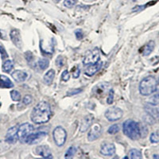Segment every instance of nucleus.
<instances>
[{
    "instance_id": "obj_14",
    "label": "nucleus",
    "mask_w": 159,
    "mask_h": 159,
    "mask_svg": "<svg viewBox=\"0 0 159 159\" xmlns=\"http://www.w3.org/2000/svg\"><path fill=\"white\" fill-rule=\"evenodd\" d=\"M93 120H94V116L91 114H89L84 117L81 121V126H80V131L81 132H85L92 125Z\"/></svg>"
},
{
    "instance_id": "obj_40",
    "label": "nucleus",
    "mask_w": 159,
    "mask_h": 159,
    "mask_svg": "<svg viewBox=\"0 0 159 159\" xmlns=\"http://www.w3.org/2000/svg\"><path fill=\"white\" fill-rule=\"evenodd\" d=\"M80 75H81V69H79L78 67H77L75 70L73 72V78L77 79L80 77Z\"/></svg>"
},
{
    "instance_id": "obj_39",
    "label": "nucleus",
    "mask_w": 159,
    "mask_h": 159,
    "mask_svg": "<svg viewBox=\"0 0 159 159\" xmlns=\"http://www.w3.org/2000/svg\"><path fill=\"white\" fill-rule=\"evenodd\" d=\"M0 52H1V56H2V60H5L6 57H8V54H7V52H6L5 49L3 48L2 46H0Z\"/></svg>"
},
{
    "instance_id": "obj_43",
    "label": "nucleus",
    "mask_w": 159,
    "mask_h": 159,
    "mask_svg": "<svg viewBox=\"0 0 159 159\" xmlns=\"http://www.w3.org/2000/svg\"><path fill=\"white\" fill-rule=\"evenodd\" d=\"M56 1H57V2H60V0H56Z\"/></svg>"
},
{
    "instance_id": "obj_6",
    "label": "nucleus",
    "mask_w": 159,
    "mask_h": 159,
    "mask_svg": "<svg viewBox=\"0 0 159 159\" xmlns=\"http://www.w3.org/2000/svg\"><path fill=\"white\" fill-rule=\"evenodd\" d=\"M123 110L117 107H109L107 111H105V117L110 122H115V121L119 120L123 117Z\"/></svg>"
},
{
    "instance_id": "obj_45",
    "label": "nucleus",
    "mask_w": 159,
    "mask_h": 159,
    "mask_svg": "<svg viewBox=\"0 0 159 159\" xmlns=\"http://www.w3.org/2000/svg\"><path fill=\"white\" fill-rule=\"evenodd\" d=\"M133 1H136V0H133Z\"/></svg>"
},
{
    "instance_id": "obj_36",
    "label": "nucleus",
    "mask_w": 159,
    "mask_h": 159,
    "mask_svg": "<svg viewBox=\"0 0 159 159\" xmlns=\"http://www.w3.org/2000/svg\"><path fill=\"white\" fill-rule=\"evenodd\" d=\"M82 91H83L82 89H72V90H70L68 92L67 95H68V96H73V95H77V94H79V93H81Z\"/></svg>"
},
{
    "instance_id": "obj_13",
    "label": "nucleus",
    "mask_w": 159,
    "mask_h": 159,
    "mask_svg": "<svg viewBox=\"0 0 159 159\" xmlns=\"http://www.w3.org/2000/svg\"><path fill=\"white\" fill-rule=\"evenodd\" d=\"M109 84L108 83H102L99 85L95 86L92 89V93L96 96H100L102 95H104L109 92Z\"/></svg>"
},
{
    "instance_id": "obj_1",
    "label": "nucleus",
    "mask_w": 159,
    "mask_h": 159,
    "mask_svg": "<svg viewBox=\"0 0 159 159\" xmlns=\"http://www.w3.org/2000/svg\"><path fill=\"white\" fill-rule=\"evenodd\" d=\"M52 116L50 105L45 101L39 102L33 108L30 119L35 124H43L47 123Z\"/></svg>"
},
{
    "instance_id": "obj_11",
    "label": "nucleus",
    "mask_w": 159,
    "mask_h": 159,
    "mask_svg": "<svg viewBox=\"0 0 159 159\" xmlns=\"http://www.w3.org/2000/svg\"><path fill=\"white\" fill-rule=\"evenodd\" d=\"M100 153L103 156H112L115 153V146L113 143H103L100 147Z\"/></svg>"
},
{
    "instance_id": "obj_29",
    "label": "nucleus",
    "mask_w": 159,
    "mask_h": 159,
    "mask_svg": "<svg viewBox=\"0 0 159 159\" xmlns=\"http://www.w3.org/2000/svg\"><path fill=\"white\" fill-rule=\"evenodd\" d=\"M119 131V126L118 124H113L109 127L107 132L110 135H115Z\"/></svg>"
},
{
    "instance_id": "obj_7",
    "label": "nucleus",
    "mask_w": 159,
    "mask_h": 159,
    "mask_svg": "<svg viewBox=\"0 0 159 159\" xmlns=\"http://www.w3.org/2000/svg\"><path fill=\"white\" fill-rule=\"evenodd\" d=\"M48 135V131H38L35 133L33 132L29 135L26 140V143L33 145V144H37L40 143Z\"/></svg>"
},
{
    "instance_id": "obj_22",
    "label": "nucleus",
    "mask_w": 159,
    "mask_h": 159,
    "mask_svg": "<svg viewBox=\"0 0 159 159\" xmlns=\"http://www.w3.org/2000/svg\"><path fill=\"white\" fill-rule=\"evenodd\" d=\"M14 68V62L12 60H6L2 65V71L5 73H10Z\"/></svg>"
},
{
    "instance_id": "obj_34",
    "label": "nucleus",
    "mask_w": 159,
    "mask_h": 159,
    "mask_svg": "<svg viewBox=\"0 0 159 159\" xmlns=\"http://www.w3.org/2000/svg\"><path fill=\"white\" fill-rule=\"evenodd\" d=\"M69 77H70V75H69L68 70H65L62 73V74H61V80L63 81H65V82L68 81L69 80Z\"/></svg>"
},
{
    "instance_id": "obj_3",
    "label": "nucleus",
    "mask_w": 159,
    "mask_h": 159,
    "mask_svg": "<svg viewBox=\"0 0 159 159\" xmlns=\"http://www.w3.org/2000/svg\"><path fill=\"white\" fill-rule=\"evenodd\" d=\"M123 131L127 137L132 140H138L141 138L139 123L132 119H127L123 124Z\"/></svg>"
},
{
    "instance_id": "obj_18",
    "label": "nucleus",
    "mask_w": 159,
    "mask_h": 159,
    "mask_svg": "<svg viewBox=\"0 0 159 159\" xmlns=\"http://www.w3.org/2000/svg\"><path fill=\"white\" fill-rule=\"evenodd\" d=\"M11 77L14 79V81L18 83L24 82L26 81L27 77H28V75L27 73H25L24 71L22 70H15L14 72H13L11 73Z\"/></svg>"
},
{
    "instance_id": "obj_2",
    "label": "nucleus",
    "mask_w": 159,
    "mask_h": 159,
    "mask_svg": "<svg viewBox=\"0 0 159 159\" xmlns=\"http://www.w3.org/2000/svg\"><path fill=\"white\" fill-rule=\"evenodd\" d=\"M157 81L153 76L146 77L140 82L139 85V92L144 96H148L153 94L157 90Z\"/></svg>"
},
{
    "instance_id": "obj_44",
    "label": "nucleus",
    "mask_w": 159,
    "mask_h": 159,
    "mask_svg": "<svg viewBox=\"0 0 159 159\" xmlns=\"http://www.w3.org/2000/svg\"><path fill=\"white\" fill-rule=\"evenodd\" d=\"M158 84H159V78H158Z\"/></svg>"
},
{
    "instance_id": "obj_12",
    "label": "nucleus",
    "mask_w": 159,
    "mask_h": 159,
    "mask_svg": "<svg viewBox=\"0 0 159 159\" xmlns=\"http://www.w3.org/2000/svg\"><path fill=\"white\" fill-rule=\"evenodd\" d=\"M146 112L153 118L155 121H159V108L151 103H147L144 106Z\"/></svg>"
},
{
    "instance_id": "obj_8",
    "label": "nucleus",
    "mask_w": 159,
    "mask_h": 159,
    "mask_svg": "<svg viewBox=\"0 0 159 159\" xmlns=\"http://www.w3.org/2000/svg\"><path fill=\"white\" fill-rule=\"evenodd\" d=\"M100 59V54H99V50L97 48L94 49L93 50L89 51L86 55H85L83 64L84 65H92L95 63L98 62Z\"/></svg>"
},
{
    "instance_id": "obj_26",
    "label": "nucleus",
    "mask_w": 159,
    "mask_h": 159,
    "mask_svg": "<svg viewBox=\"0 0 159 159\" xmlns=\"http://www.w3.org/2000/svg\"><path fill=\"white\" fill-rule=\"evenodd\" d=\"M139 131H140V136L141 138H146V136L148 134V129H147L146 126L143 123H139Z\"/></svg>"
},
{
    "instance_id": "obj_23",
    "label": "nucleus",
    "mask_w": 159,
    "mask_h": 159,
    "mask_svg": "<svg viewBox=\"0 0 159 159\" xmlns=\"http://www.w3.org/2000/svg\"><path fill=\"white\" fill-rule=\"evenodd\" d=\"M143 157L141 151L137 149H132L129 152V158L131 159H141Z\"/></svg>"
},
{
    "instance_id": "obj_25",
    "label": "nucleus",
    "mask_w": 159,
    "mask_h": 159,
    "mask_svg": "<svg viewBox=\"0 0 159 159\" xmlns=\"http://www.w3.org/2000/svg\"><path fill=\"white\" fill-rule=\"evenodd\" d=\"M77 152V149L75 146H70L69 149L67 150L66 153L65 154V158H73V156L75 155Z\"/></svg>"
},
{
    "instance_id": "obj_16",
    "label": "nucleus",
    "mask_w": 159,
    "mask_h": 159,
    "mask_svg": "<svg viewBox=\"0 0 159 159\" xmlns=\"http://www.w3.org/2000/svg\"><path fill=\"white\" fill-rule=\"evenodd\" d=\"M36 154L42 156L44 158H52L50 150H49V146H47L42 145L37 147Z\"/></svg>"
},
{
    "instance_id": "obj_15",
    "label": "nucleus",
    "mask_w": 159,
    "mask_h": 159,
    "mask_svg": "<svg viewBox=\"0 0 159 159\" xmlns=\"http://www.w3.org/2000/svg\"><path fill=\"white\" fill-rule=\"evenodd\" d=\"M102 65H103V62L101 60H99L98 62L92 64V65H87V68L85 70V74L87 76H89V77H92V76L96 74L100 69Z\"/></svg>"
},
{
    "instance_id": "obj_33",
    "label": "nucleus",
    "mask_w": 159,
    "mask_h": 159,
    "mask_svg": "<svg viewBox=\"0 0 159 159\" xmlns=\"http://www.w3.org/2000/svg\"><path fill=\"white\" fill-rule=\"evenodd\" d=\"M75 35H76L77 40H81L84 38V33H83L81 29H77V30H75Z\"/></svg>"
},
{
    "instance_id": "obj_24",
    "label": "nucleus",
    "mask_w": 159,
    "mask_h": 159,
    "mask_svg": "<svg viewBox=\"0 0 159 159\" xmlns=\"http://www.w3.org/2000/svg\"><path fill=\"white\" fill-rule=\"evenodd\" d=\"M38 67L40 68V69L42 70H45L48 68L49 65V60L46 58H43V59H40L38 62Z\"/></svg>"
},
{
    "instance_id": "obj_30",
    "label": "nucleus",
    "mask_w": 159,
    "mask_h": 159,
    "mask_svg": "<svg viewBox=\"0 0 159 159\" xmlns=\"http://www.w3.org/2000/svg\"><path fill=\"white\" fill-rule=\"evenodd\" d=\"M114 101V90L113 89H110L108 92V96L107 99V103L108 104H111Z\"/></svg>"
},
{
    "instance_id": "obj_35",
    "label": "nucleus",
    "mask_w": 159,
    "mask_h": 159,
    "mask_svg": "<svg viewBox=\"0 0 159 159\" xmlns=\"http://www.w3.org/2000/svg\"><path fill=\"white\" fill-rule=\"evenodd\" d=\"M26 59L27 60V62L29 64H30L31 62H33V60H34V55L31 52H26Z\"/></svg>"
},
{
    "instance_id": "obj_42",
    "label": "nucleus",
    "mask_w": 159,
    "mask_h": 159,
    "mask_svg": "<svg viewBox=\"0 0 159 159\" xmlns=\"http://www.w3.org/2000/svg\"><path fill=\"white\" fill-rule=\"evenodd\" d=\"M153 158L159 159V154H154L153 155Z\"/></svg>"
},
{
    "instance_id": "obj_5",
    "label": "nucleus",
    "mask_w": 159,
    "mask_h": 159,
    "mask_svg": "<svg viewBox=\"0 0 159 159\" xmlns=\"http://www.w3.org/2000/svg\"><path fill=\"white\" fill-rule=\"evenodd\" d=\"M53 140L57 146H63L67 139V132L62 127H56L52 132Z\"/></svg>"
},
{
    "instance_id": "obj_27",
    "label": "nucleus",
    "mask_w": 159,
    "mask_h": 159,
    "mask_svg": "<svg viewBox=\"0 0 159 159\" xmlns=\"http://www.w3.org/2000/svg\"><path fill=\"white\" fill-rule=\"evenodd\" d=\"M10 97H11V99H12L13 101H16V102H18V101L21 100L20 92L16 90H13L10 92Z\"/></svg>"
},
{
    "instance_id": "obj_21",
    "label": "nucleus",
    "mask_w": 159,
    "mask_h": 159,
    "mask_svg": "<svg viewBox=\"0 0 159 159\" xmlns=\"http://www.w3.org/2000/svg\"><path fill=\"white\" fill-rule=\"evenodd\" d=\"M55 77V71L53 69H49L43 77V81L46 85H50L53 81Z\"/></svg>"
},
{
    "instance_id": "obj_17",
    "label": "nucleus",
    "mask_w": 159,
    "mask_h": 159,
    "mask_svg": "<svg viewBox=\"0 0 159 159\" xmlns=\"http://www.w3.org/2000/svg\"><path fill=\"white\" fill-rule=\"evenodd\" d=\"M10 39L12 41V42L14 43L18 49L22 48V38H21L20 33L18 30H12L10 34Z\"/></svg>"
},
{
    "instance_id": "obj_10",
    "label": "nucleus",
    "mask_w": 159,
    "mask_h": 159,
    "mask_svg": "<svg viewBox=\"0 0 159 159\" xmlns=\"http://www.w3.org/2000/svg\"><path fill=\"white\" fill-rule=\"evenodd\" d=\"M18 127L14 126V127H10V129L7 131L6 135V142L10 143V144H15L18 142Z\"/></svg>"
},
{
    "instance_id": "obj_32",
    "label": "nucleus",
    "mask_w": 159,
    "mask_h": 159,
    "mask_svg": "<svg viewBox=\"0 0 159 159\" xmlns=\"http://www.w3.org/2000/svg\"><path fill=\"white\" fill-rule=\"evenodd\" d=\"M76 2H77L76 0H65L64 5H65V6L68 7V8H72V7L75 6Z\"/></svg>"
},
{
    "instance_id": "obj_28",
    "label": "nucleus",
    "mask_w": 159,
    "mask_h": 159,
    "mask_svg": "<svg viewBox=\"0 0 159 159\" xmlns=\"http://www.w3.org/2000/svg\"><path fill=\"white\" fill-rule=\"evenodd\" d=\"M150 141L152 143H159V131H154L151 134L150 136Z\"/></svg>"
},
{
    "instance_id": "obj_9",
    "label": "nucleus",
    "mask_w": 159,
    "mask_h": 159,
    "mask_svg": "<svg viewBox=\"0 0 159 159\" xmlns=\"http://www.w3.org/2000/svg\"><path fill=\"white\" fill-rule=\"evenodd\" d=\"M101 133H102V127H101L100 125L98 124V123L94 124L89 131V134H88L89 141L92 142L96 140L97 139H99V136L101 135Z\"/></svg>"
},
{
    "instance_id": "obj_20",
    "label": "nucleus",
    "mask_w": 159,
    "mask_h": 159,
    "mask_svg": "<svg viewBox=\"0 0 159 159\" xmlns=\"http://www.w3.org/2000/svg\"><path fill=\"white\" fill-rule=\"evenodd\" d=\"M13 87H14V84L8 77L4 75H0V88L11 89Z\"/></svg>"
},
{
    "instance_id": "obj_41",
    "label": "nucleus",
    "mask_w": 159,
    "mask_h": 159,
    "mask_svg": "<svg viewBox=\"0 0 159 159\" xmlns=\"http://www.w3.org/2000/svg\"><path fill=\"white\" fill-rule=\"evenodd\" d=\"M146 6H135V8H133V11H139V10H143L146 8Z\"/></svg>"
},
{
    "instance_id": "obj_4",
    "label": "nucleus",
    "mask_w": 159,
    "mask_h": 159,
    "mask_svg": "<svg viewBox=\"0 0 159 159\" xmlns=\"http://www.w3.org/2000/svg\"><path fill=\"white\" fill-rule=\"evenodd\" d=\"M34 131V127L29 123H22L19 126L18 129V141L22 143H26V140L30 134Z\"/></svg>"
},
{
    "instance_id": "obj_37",
    "label": "nucleus",
    "mask_w": 159,
    "mask_h": 159,
    "mask_svg": "<svg viewBox=\"0 0 159 159\" xmlns=\"http://www.w3.org/2000/svg\"><path fill=\"white\" fill-rule=\"evenodd\" d=\"M56 66L60 68V67H62L64 65V58H63V56H59L56 60Z\"/></svg>"
},
{
    "instance_id": "obj_31",
    "label": "nucleus",
    "mask_w": 159,
    "mask_h": 159,
    "mask_svg": "<svg viewBox=\"0 0 159 159\" xmlns=\"http://www.w3.org/2000/svg\"><path fill=\"white\" fill-rule=\"evenodd\" d=\"M33 101V97L30 96V95H26L25 96L23 99H22V103L25 105H29L32 103Z\"/></svg>"
},
{
    "instance_id": "obj_38",
    "label": "nucleus",
    "mask_w": 159,
    "mask_h": 159,
    "mask_svg": "<svg viewBox=\"0 0 159 159\" xmlns=\"http://www.w3.org/2000/svg\"><path fill=\"white\" fill-rule=\"evenodd\" d=\"M150 103L153 105H157L159 103V96H154L151 97L150 101Z\"/></svg>"
},
{
    "instance_id": "obj_19",
    "label": "nucleus",
    "mask_w": 159,
    "mask_h": 159,
    "mask_svg": "<svg viewBox=\"0 0 159 159\" xmlns=\"http://www.w3.org/2000/svg\"><path fill=\"white\" fill-rule=\"evenodd\" d=\"M154 47H155L154 42V41H150L149 42L146 43V44L141 49L142 54H143V56H148V55H150L151 52H153L154 49Z\"/></svg>"
}]
</instances>
